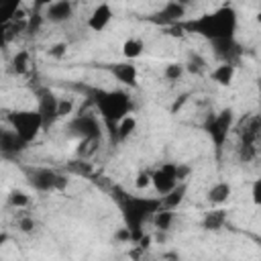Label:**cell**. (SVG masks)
<instances>
[{"mask_svg":"<svg viewBox=\"0 0 261 261\" xmlns=\"http://www.w3.org/2000/svg\"><path fill=\"white\" fill-rule=\"evenodd\" d=\"M251 202L255 206H261V177L253 179V184H251Z\"/></svg>","mask_w":261,"mask_h":261,"instance_id":"obj_30","label":"cell"},{"mask_svg":"<svg viewBox=\"0 0 261 261\" xmlns=\"http://www.w3.org/2000/svg\"><path fill=\"white\" fill-rule=\"evenodd\" d=\"M149 186H153V171H147V169L139 171L135 175V188L137 190H147Z\"/></svg>","mask_w":261,"mask_h":261,"instance_id":"obj_27","label":"cell"},{"mask_svg":"<svg viewBox=\"0 0 261 261\" xmlns=\"http://www.w3.org/2000/svg\"><path fill=\"white\" fill-rule=\"evenodd\" d=\"M90 98L98 110V116L104 124V128L110 135V141L116 143V128L120 120H124L128 114H133V100L130 94L124 90H92Z\"/></svg>","mask_w":261,"mask_h":261,"instance_id":"obj_3","label":"cell"},{"mask_svg":"<svg viewBox=\"0 0 261 261\" xmlns=\"http://www.w3.org/2000/svg\"><path fill=\"white\" fill-rule=\"evenodd\" d=\"M118 208L124 220V226L133 232V243H139L145 234V224L153 220V216L161 210V196H137V194H120Z\"/></svg>","mask_w":261,"mask_h":261,"instance_id":"obj_2","label":"cell"},{"mask_svg":"<svg viewBox=\"0 0 261 261\" xmlns=\"http://www.w3.org/2000/svg\"><path fill=\"white\" fill-rule=\"evenodd\" d=\"M18 228H20L22 232H31V230L35 228V220H33V216H24V218H20V220H18Z\"/></svg>","mask_w":261,"mask_h":261,"instance_id":"obj_33","label":"cell"},{"mask_svg":"<svg viewBox=\"0 0 261 261\" xmlns=\"http://www.w3.org/2000/svg\"><path fill=\"white\" fill-rule=\"evenodd\" d=\"M12 69H14L18 75L27 73V69H29V51H18V53L14 55V59H12Z\"/></svg>","mask_w":261,"mask_h":261,"instance_id":"obj_25","label":"cell"},{"mask_svg":"<svg viewBox=\"0 0 261 261\" xmlns=\"http://www.w3.org/2000/svg\"><path fill=\"white\" fill-rule=\"evenodd\" d=\"M188 175H190V167L184 165V163H177V179L179 181H186Z\"/></svg>","mask_w":261,"mask_h":261,"instance_id":"obj_34","label":"cell"},{"mask_svg":"<svg viewBox=\"0 0 261 261\" xmlns=\"http://www.w3.org/2000/svg\"><path fill=\"white\" fill-rule=\"evenodd\" d=\"M226 218H228V214H226L224 208L208 210V212L204 214V218H202V228H204V230H210V232H216V230L224 228Z\"/></svg>","mask_w":261,"mask_h":261,"instance_id":"obj_18","label":"cell"},{"mask_svg":"<svg viewBox=\"0 0 261 261\" xmlns=\"http://www.w3.org/2000/svg\"><path fill=\"white\" fill-rule=\"evenodd\" d=\"M114 239L120 241V243H133V232H130L126 226H122V228H118V230L114 232Z\"/></svg>","mask_w":261,"mask_h":261,"instance_id":"obj_32","label":"cell"},{"mask_svg":"<svg viewBox=\"0 0 261 261\" xmlns=\"http://www.w3.org/2000/svg\"><path fill=\"white\" fill-rule=\"evenodd\" d=\"M184 65H186V71L196 73V75H202V73L208 69V61H206L200 53H190V55H188V61H186Z\"/></svg>","mask_w":261,"mask_h":261,"instance_id":"obj_21","label":"cell"},{"mask_svg":"<svg viewBox=\"0 0 261 261\" xmlns=\"http://www.w3.org/2000/svg\"><path fill=\"white\" fill-rule=\"evenodd\" d=\"M112 20V6L102 2L98 6H94V10L90 12L88 16V29L94 31V33H102Z\"/></svg>","mask_w":261,"mask_h":261,"instance_id":"obj_15","label":"cell"},{"mask_svg":"<svg viewBox=\"0 0 261 261\" xmlns=\"http://www.w3.org/2000/svg\"><path fill=\"white\" fill-rule=\"evenodd\" d=\"M181 31L194 33L208 43L214 41H224V39H234L239 31V14L232 4H222L214 8L212 12H204L196 18L179 22Z\"/></svg>","mask_w":261,"mask_h":261,"instance_id":"obj_1","label":"cell"},{"mask_svg":"<svg viewBox=\"0 0 261 261\" xmlns=\"http://www.w3.org/2000/svg\"><path fill=\"white\" fill-rule=\"evenodd\" d=\"M259 112H261V86H259ZM261 116V114H259Z\"/></svg>","mask_w":261,"mask_h":261,"instance_id":"obj_36","label":"cell"},{"mask_svg":"<svg viewBox=\"0 0 261 261\" xmlns=\"http://www.w3.org/2000/svg\"><path fill=\"white\" fill-rule=\"evenodd\" d=\"M234 75H237V65H234V63H218V65L210 71L212 82H216V84L222 86V88H228V86L232 84Z\"/></svg>","mask_w":261,"mask_h":261,"instance_id":"obj_17","label":"cell"},{"mask_svg":"<svg viewBox=\"0 0 261 261\" xmlns=\"http://www.w3.org/2000/svg\"><path fill=\"white\" fill-rule=\"evenodd\" d=\"M73 108H75V104H73L71 98H59V110H57L59 118H65V116L73 114Z\"/></svg>","mask_w":261,"mask_h":261,"instance_id":"obj_28","label":"cell"},{"mask_svg":"<svg viewBox=\"0 0 261 261\" xmlns=\"http://www.w3.org/2000/svg\"><path fill=\"white\" fill-rule=\"evenodd\" d=\"M210 45H212L214 55L220 59V63H234L237 65V59L241 57V45H239L237 37L224 39V41H214Z\"/></svg>","mask_w":261,"mask_h":261,"instance_id":"obj_11","label":"cell"},{"mask_svg":"<svg viewBox=\"0 0 261 261\" xmlns=\"http://www.w3.org/2000/svg\"><path fill=\"white\" fill-rule=\"evenodd\" d=\"M29 202H31V198L22 190H12L10 196H8V204L14 206V208H27Z\"/></svg>","mask_w":261,"mask_h":261,"instance_id":"obj_26","label":"cell"},{"mask_svg":"<svg viewBox=\"0 0 261 261\" xmlns=\"http://www.w3.org/2000/svg\"><path fill=\"white\" fill-rule=\"evenodd\" d=\"M110 73L114 75L116 82H120L122 86H130L135 88L137 86V80H139V69L133 61H120V63H112L110 67Z\"/></svg>","mask_w":261,"mask_h":261,"instance_id":"obj_14","label":"cell"},{"mask_svg":"<svg viewBox=\"0 0 261 261\" xmlns=\"http://www.w3.org/2000/svg\"><path fill=\"white\" fill-rule=\"evenodd\" d=\"M179 184L184 181L177 179V163H163L153 171V190L157 196H167Z\"/></svg>","mask_w":261,"mask_h":261,"instance_id":"obj_8","label":"cell"},{"mask_svg":"<svg viewBox=\"0 0 261 261\" xmlns=\"http://www.w3.org/2000/svg\"><path fill=\"white\" fill-rule=\"evenodd\" d=\"M184 16H186V4L171 0V2H165L163 8L153 14V20L155 22H161V24L175 27V24L184 22Z\"/></svg>","mask_w":261,"mask_h":261,"instance_id":"obj_10","label":"cell"},{"mask_svg":"<svg viewBox=\"0 0 261 261\" xmlns=\"http://www.w3.org/2000/svg\"><path fill=\"white\" fill-rule=\"evenodd\" d=\"M255 20H257V22L261 24V12H257V16H255Z\"/></svg>","mask_w":261,"mask_h":261,"instance_id":"obj_37","label":"cell"},{"mask_svg":"<svg viewBox=\"0 0 261 261\" xmlns=\"http://www.w3.org/2000/svg\"><path fill=\"white\" fill-rule=\"evenodd\" d=\"M135 130H137V118H135V114H128L124 120H120V124L116 128V143L126 141Z\"/></svg>","mask_w":261,"mask_h":261,"instance_id":"obj_23","label":"cell"},{"mask_svg":"<svg viewBox=\"0 0 261 261\" xmlns=\"http://www.w3.org/2000/svg\"><path fill=\"white\" fill-rule=\"evenodd\" d=\"M173 220H175V214H173V210H159L155 216H153V224H155V228L157 230H161V232H165V230H169L171 226H173Z\"/></svg>","mask_w":261,"mask_h":261,"instance_id":"obj_22","label":"cell"},{"mask_svg":"<svg viewBox=\"0 0 261 261\" xmlns=\"http://www.w3.org/2000/svg\"><path fill=\"white\" fill-rule=\"evenodd\" d=\"M67 128H69V133L77 135L82 141H100L102 133H104L102 130L104 124H102L100 116H96L94 112H80V114H75L67 122Z\"/></svg>","mask_w":261,"mask_h":261,"instance_id":"obj_7","label":"cell"},{"mask_svg":"<svg viewBox=\"0 0 261 261\" xmlns=\"http://www.w3.org/2000/svg\"><path fill=\"white\" fill-rule=\"evenodd\" d=\"M45 20L53 22V24H61L67 22L73 16V4L69 0H57V2H49L45 6Z\"/></svg>","mask_w":261,"mask_h":261,"instance_id":"obj_12","label":"cell"},{"mask_svg":"<svg viewBox=\"0 0 261 261\" xmlns=\"http://www.w3.org/2000/svg\"><path fill=\"white\" fill-rule=\"evenodd\" d=\"M37 96H39V98H37V100H39L37 110H39V114H41V118H43L45 128H49L55 120H59V114H57V110H59V98H57L51 90H47V88L39 90Z\"/></svg>","mask_w":261,"mask_h":261,"instance_id":"obj_9","label":"cell"},{"mask_svg":"<svg viewBox=\"0 0 261 261\" xmlns=\"http://www.w3.org/2000/svg\"><path fill=\"white\" fill-rule=\"evenodd\" d=\"M230 194H232V186H230L228 181H216V184H212V186L208 188L206 200H208L212 206H222L224 202H228Z\"/></svg>","mask_w":261,"mask_h":261,"instance_id":"obj_16","label":"cell"},{"mask_svg":"<svg viewBox=\"0 0 261 261\" xmlns=\"http://www.w3.org/2000/svg\"><path fill=\"white\" fill-rule=\"evenodd\" d=\"M8 122H10V128L27 145L37 139V135L41 133V128H45L39 110H14V112L8 114Z\"/></svg>","mask_w":261,"mask_h":261,"instance_id":"obj_5","label":"cell"},{"mask_svg":"<svg viewBox=\"0 0 261 261\" xmlns=\"http://www.w3.org/2000/svg\"><path fill=\"white\" fill-rule=\"evenodd\" d=\"M65 53H67V43H55L49 47V57L53 59H61L65 57Z\"/></svg>","mask_w":261,"mask_h":261,"instance_id":"obj_31","label":"cell"},{"mask_svg":"<svg viewBox=\"0 0 261 261\" xmlns=\"http://www.w3.org/2000/svg\"><path fill=\"white\" fill-rule=\"evenodd\" d=\"M186 192H188V184L184 181V184H179L175 190H171L167 196H161V208H163V210H175V208L184 202Z\"/></svg>","mask_w":261,"mask_h":261,"instance_id":"obj_19","label":"cell"},{"mask_svg":"<svg viewBox=\"0 0 261 261\" xmlns=\"http://www.w3.org/2000/svg\"><path fill=\"white\" fill-rule=\"evenodd\" d=\"M27 149V143L12 130V128H4L0 133V151L6 159H12L16 157L18 153H22Z\"/></svg>","mask_w":261,"mask_h":261,"instance_id":"obj_13","label":"cell"},{"mask_svg":"<svg viewBox=\"0 0 261 261\" xmlns=\"http://www.w3.org/2000/svg\"><path fill=\"white\" fill-rule=\"evenodd\" d=\"M184 73H186V65L179 63V61H171V63H167V65L163 67V77L169 80V82H177V80H181Z\"/></svg>","mask_w":261,"mask_h":261,"instance_id":"obj_24","label":"cell"},{"mask_svg":"<svg viewBox=\"0 0 261 261\" xmlns=\"http://www.w3.org/2000/svg\"><path fill=\"white\" fill-rule=\"evenodd\" d=\"M257 245H259V249H261V237H259V239H257Z\"/></svg>","mask_w":261,"mask_h":261,"instance_id":"obj_38","label":"cell"},{"mask_svg":"<svg viewBox=\"0 0 261 261\" xmlns=\"http://www.w3.org/2000/svg\"><path fill=\"white\" fill-rule=\"evenodd\" d=\"M234 126V110L232 108H222L216 114H208L204 120V130L208 135V139L212 141V145L216 147V151H220L230 135Z\"/></svg>","mask_w":261,"mask_h":261,"instance_id":"obj_4","label":"cell"},{"mask_svg":"<svg viewBox=\"0 0 261 261\" xmlns=\"http://www.w3.org/2000/svg\"><path fill=\"white\" fill-rule=\"evenodd\" d=\"M27 181L33 190L41 192V194H49V192H61L67 186V179L57 173L55 169L49 167H27L24 169Z\"/></svg>","mask_w":261,"mask_h":261,"instance_id":"obj_6","label":"cell"},{"mask_svg":"<svg viewBox=\"0 0 261 261\" xmlns=\"http://www.w3.org/2000/svg\"><path fill=\"white\" fill-rule=\"evenodd\" d=\"M163 261H179V253L167 251V253H163Z\"/></svg>","mask_w":261,"mask_h":261,"instance_id":"obj_35","label":"cell"},{"mask_svg":"<svg viewBox=\"0 0 261 261\" xmlns=\"http://www.w3.org/2000/svg\"><path fill=\"white\" fill-rule=\"evenodd\" d=\"M145 51V41L139 39V37H128L124 43H122V57L126 61H135L143 55Z\"/></svg>","mask_w":261,"mask_h":261,"instance_id":"obj_20","label":"cell"},{"mask_svg":"<svg viewBox=\"0 0 261 261\" xmlns=\"http://www.w3.org/2000/svg\"><path fill=\"white\" fill-rule=\"evenodd\" d=\"M43 20H45V14H39V12H35L33 16H29V20H27V33H37L39 27L43 24Z\"/></svg>","mask_w":261,"mask_h":261,"instance_id":"obj_29","label":"cell"}]
</instances>
